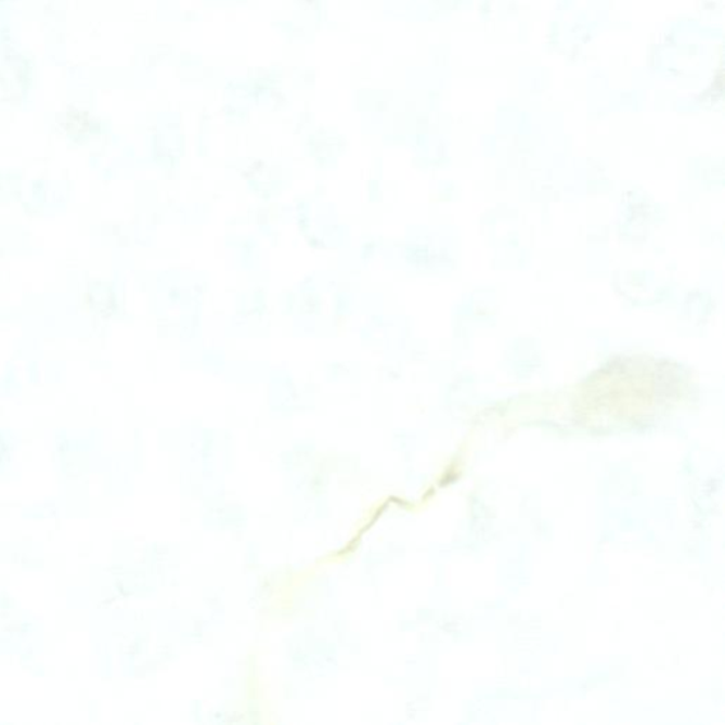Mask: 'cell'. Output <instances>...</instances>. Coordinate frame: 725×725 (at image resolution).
Returning <instances> with one entry per match:
<instances>
[]
</instances>
